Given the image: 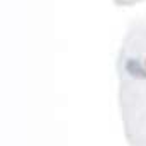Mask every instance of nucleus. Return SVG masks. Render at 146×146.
<instances>
[{
  "label": "nucleus",
  "instance_id": "f257e3e1",
  "mask_svg": "<svg viewBox=\"0 0 146 146\" xmlns=\"http://www.w3.org/2000/svg\"><path fill=\"white\" fill-rule=\"evenodd\" d=\"M124 70L136 80H146V66H143V63L136 58H127L124 63Z\"/></svg>",
  "mask_w": 146,
  "mask_h": 146
}]
</instances>
